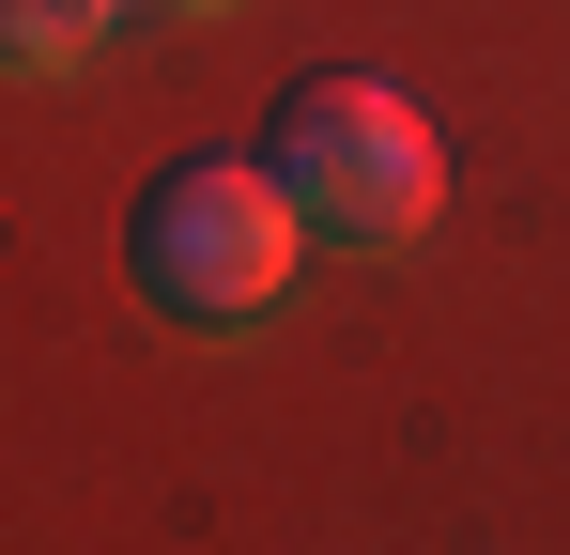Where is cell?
<instances>
[{"label": "cell", "mask_w": 570, "mask_h": 555, "mask_svg": "<svg viewBox=\"0 0 570 555\" xmlns=\"http://www.w3.org/2000/svg\"><path fill=\"white\" fill-rule=\"evenodd\" d=\"M293 185L263 155H170V171L124 201V278L155 293V324H186V340H232V324H263L293 293Z\"/></svg>", "instance_id": "obj_1"}, {"label": "cell", "mask_w": 570, "mask_h": 555, "mask_svg": "<svg viewBox=\"0 0 570 555\" xmlns=\"http://www.w3.org/2000/svg\"><path fill=\"white\" fill-rule=\"evenodd\" d=\"M263 171H278V185H293V216H308V232H340V247H416V232H432V201H448V155H432L416 93L355 78V62L278 93Z\"/></svg>", "instance_id": "obj_2"}, {"label": "cell", "mask_w": 570, "mask_h": 555, "mask_svg": "<svg viewBox=\"0 0 570 555\" xmlns=\"http://www.w3.org/2000/svg\"><path fill=\"white\" fill-rule=\"evenodd\" d=\"M108 31H124V0H0V62H16V78H62V62H94Z\"/></svg>", "instance_id": "obj_3"}, {"label": "cell", "mask_w": 570, "mask_h": 555, "mask_svg": "<svg viewBox=\"0 0 570 555\" xmlns=\"http://www.w3.org/2000/svg\"><path fill=\"white\" fill-rule=\"evenodd\" d=\"M186 16H216V0H186Z\"/></svg>", "instance_id": "obj_4"}]
</instances>
